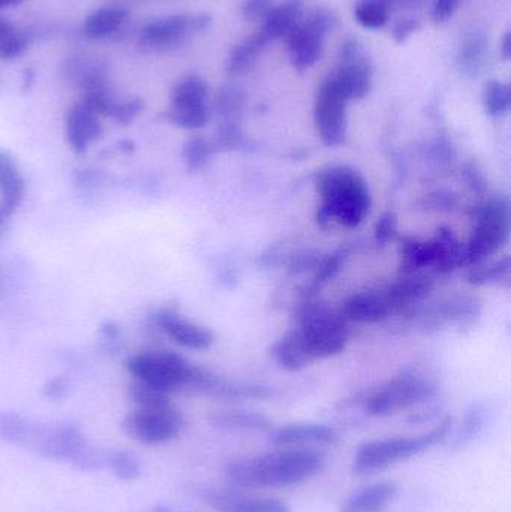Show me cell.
<instances>
[{
	"label": "cell",
	"mask_w": 511,
	"mask_h": 512,
	"mask_svg": "<svg viewBox=\"0 0 511 512\" xmlns=\"http://www.w3.org/2000/svg\"><path fill=\"white\" fill-rule=\"evenodd\" d=\"M327 457L317 448H288L225 466V480L237 489H284L299 486L326 469Z\"/></svg>",
	"instance_id": "1"
},
{
	"label": "cell",
	"mask_w": 511,
	"mask_h": 512,
	"mask_svg": "<svg viewBox=\"0 0 511 512\" xmlns=\"http://www.w3.org/2000/svg\"><path fill=\"white\" fill-rule=\"evenodd\" d=\"M317 189L323 200L318 219H335L342 227L356 228L371 209L368 185L357 171L332 167L317 174Z\"/></svg>",
	"instance_id": "2"
},
{
	"label": "cell",
	"mask_w": 511,
	"mask_h": 512,
	"mask_svg": "<svg viewBox=\"0 0 511 512\" xmlns=\"http://www.w3.org/2000/svg\"><path fill=\"white\" fill-rule=\"evenodd\" d=\"M452 418L441 421L431 432L413 438H389L366 442L356 451L353 472L357 475H371L384 471L396 463L413 459L435 445L443 442L452 430Z\"/></svg>",
	"instance_id": "3"
},
{
	"label": "cell",
	"mask_w": 511,
	"mask_h": 512,
	"mask_svg": "<svg viewBox=\"0 0 511 512\" xmlns=\"http://www.w3.org/2000/svg\"><path fill=\"white\" fill-rule=\"evenodd\" d=\"M132 378L152 385L168 394L191 388L194 367L171 351H146L129 358L126 363Z\"/></svg>",
	"instance_id": "4"
},
{
	"label": "cell",
	"mask_w": 511,
	"mask_h": 512,
	"mask_svg": "<svg viewBox=\"0 0 511 512\" xmlns=\"http://www.w3.org/2000/svg\"><path fill=\"white\" fill-rule=\"evenodd\" d=\"M510 209L506 200H492L477 212L476 228L464 246V267L482 264L497 254L509 239Z\"/></svg>",
	"instance_id": "5"
},
{
	"label": "cell",
	"mask_w": 511,
	"mask_h": 512,
	"mask_svg": "<svg viewBox=\"0 0 511 512\" xmlns=\"http://www.w3.org/2000/svg\"><path fill=\"white\" fill-rule=\"evenodd\" d=\"M183 427L185 418L171 402L135 408L122 421L123 433L144 445L168 444L179 438Z\"/></svg>",
	"instance_id": "6"
},
{
	"label": "cell",
	"mask_w": 511,
	"mask_h": 512,
	"mask_svg": "<svg viewBox=\"0 0 511 512\" xmlns=\"http://www.w3.org/2000/svg\"><path fill=\"white\" fill-rule=\"evenodd\" d=\"M297 331L312 361L333 357L347 345L348 328L344 316L335 315L324 307H309Z\"/></svg>",
	"instance_id": "7"
},
{
	"label": "cell",
	"mask_w": 511,
	"mask_h": 512,
	"mask_svg": "<svg viewBox=\"0 0 511 512\" xmlns=\"http://www.w3.org/2000/svg\"><path fill=\"white\" fill-rule=\"evenodd\" d=\"M336 24V17L326 9H315L303 15L293 32L287 36L291 65L297 71H306L320 60L324 39Z\"/></svg>",
	"instance_id": "8"
},
{
	"label": "cell",
	"mask_w": 511,
	"mask_h": 512,
	"mask_svg": "<svg viewBox=\"0 0 511 512\" xmlns=\"http://www.w3.org/2000/svg\"><path fill=\"white\" fill-rule=\"evenodd\" d=\"M210 24L212 18L207 14H176L158 18L141 30L138 45L150 53L174 50L206 30Z\"/></svg>",
	"instance_id": "9"
},
{
	"label": "cell",
	"mask_w": 511,
	"mask_h": 512,
	"mask_svg": "<svg viewBox=\"0 0 511 512\" xmlns=\"http://www.w3.org/2000/svg\"><path fill=\"white\" fill-rule=\"evenodd\" d=\"M209 87L197 74H188L177 81L171 92L170 108L165 111V119L183 129L204 128L210 119L207 104Z\"/></svg>",
	"instance_id": "10"
},
{
	"label": "cell",
	"mask_w": 511,
	"mask_h": 512,
	"mask_svg": "<svg viewBox=\"0 0 511 512\" xmlns=\"http://www.w3.org/2000/svg\"><path fill=\"white\" fill-rule=\"evenodd\" d=\"M434 393L429 382L413 373H404L375 390L366 399V411L375 417H387L426 402Z\"/></svg>",
	"instance_id": "11"
},
{
	"label": "cell",
	"mask_w": 511,
	"mask_h": 512,
	"mask_svg": "<svg viewBox=\"0 0 511 512\" xmlns=\"http://www.w3.org/2000/svg\"><path fill=\"white\" fill-rule=\"evenodd\" d=\"M0 439L42 459H56V424L38 423L18 412L0 411Z\"/></svg>",
	"instance_id": "12"
},
{
	"label": "cell",
	"mask_w": 511,
	"mask_h": 512,
	"mask_svg": "<svg viewBox=\"0 0 511 512\" xmlns=\"http://www.w3.org/2000/svg\"><path fill=\"white\" fill-rule=\"evenodd\" d=\"M338 59V66L329 80L347 101L365 98L371 92L372 65L362 44L353 38L342 42Z\"/></svg>",
	"instance_id": "13"
},
{
	"label": "cell",
	"mask_w": 511,
	"mask_h": 512,
	"mask_svg": "<svg viewBox=\"0 0 511 512\" xmlns=\"http://www.w3.org/2000/svg\"><path fill=\"white\" fill-rule=\"evenodd\" d=\"M347 102L329 78L318 87L314 122L318 135L326 146H341L347 138Z\"/></svg>",
	"instance_id": "14"
},
{
	"label": "cell",
	"mask_w": 511,
	"mask_h": 512,
	"mask_svg": "<svg viewBox=\"0 0 511 512\" xmlns=\"http://www.w3.org/2000/svg\"><path fill=\"white\" fill-rule=\"evenodd\" d=\"M203 499L216 512H291L282 499L258 498L236 489L210 487L204 490Z\"/></svg>",
	"instance_id": "15"
},
{
	"label": "cell",
	"mask_w": 511,
	"mask_h": 512,
	"mask_svg": "<svg viewBox=\"0 0 511 512\" xmlns=\"http://www.w3.org/2000/svg\"><path fill=\"white\" fill-rule=\"evenodd\" d=\"M153 324L161 328L173 342L192 351H204L213 343V334L207 328L180 318L173 309H161L152 316Z\"/></svg>",
	"instance_id": "16"
},
{
	"label": "cell",
	"mask_w": 511,
	"mask_h": 512,
	"mask_svg": "<svg viewBox=\"0 0 511 512\" xmlns=\"http://www.w3.org/2000/svg\"><path fill=\"white\" fill-rule=\"evenodd\" d=\"M338 441V432L320 423L287 424L273 433V444L284 448L327 447Z\"/></svg>",
	"instance_id": "17"
},
{
	"label": "cell",
	"mask_w": 511,
	"mask_h": 512,
	"mask_svg": "<svg viewBox=\"0 0 511 512\" xmlns=\"http://www.w3.org/2000/svg\"><path fill=\"white\" fill-rule=\"evenodd\" d=\"M81 104L96 116L111 117L117 101L111 92L107 71L102 66H93L84 72L80 81Z\"/></svg>",
	"instance_id": "18"
},
{
	"label": "cell",
	"mask_w": 511,
	"mask_h": 512,
	"mask_svg": "<svg viewBox=\"0 0 511 512\" xmlns=\"http://www.w3.org/2000/svg\"><path fill=\"white\" fill-rule=\"evenodd\" d=\"M102 137V125L96 116L81 102L75 104L66 114V140L72 152L84 153L93 141Z\"/></svg>",
	"instance_id": "19"
},
{
	"label": "cell",
	"mask_w": 511,
	"mask_h": 512,
	"mask_svg": "<svg viewBox=\"0 0 511 512\" xmlns=\"http://www.w3.org/2000/svg\"><path fill=\"white\" fill-rule=\"evenodd\" d=\"M399 487L393 481H378L348 496L341 512H383L398 498Z\"/></svg>",
	"instance_id": "20"
},
{
	"label": "cell",
	"mask_w": 511,
	"mask_h": 512,
	"mask_svg": "<svg viewBox=\"0 0 511 512\" xmlns=\"http://www.w3.org/2000/svg\"><path fill=\"white\" fill-rule=\"evenodd\" d=\"M26 191V182L21 176L17 162L11 153L0 149V209L6 216H11L20 207Z\"/></svg>",
	"instance_id": "21"
},
{
	"label": "cell",
	"mask_w": 511,
	"mask_h": 512,
	"mask_svg": "<svg viewBox=\"0 0 511 512\" xmlns=\"http://www.w3.org/2000/svg\"><path fill=\"white\" fill-rule=\"evenodd\" d=\"M392 312L383 292H362L348 298L342 307V316L356 322H380Z\"/></svg>",
	"instance_id": "22"
},
{
	"label": "cell",
	"mask_w": 511,
	"mask_h": 512,
	"mask_svg": "<svg viewBox=\"0 0 511 512\" xmlns=\"http://www.w3.org/2000/svg\"><path fill=\"white\" fill-rule=\"evenodd\" d=\"M303 15H305V0H284L279 5L273 6L272 11L264 18L261 32L269 41L287 38L302 20Z\"/></svg>",
	"instance_id": "23"
},
{
	"label": "cell",
	"mask_w": 511,
	"mask_h": 512,
	"mask_svg": "<svg viewBox=\"0 0 511 512\" xmlns=\"http://www.w3.org/2000/svg\"><path fill=\"white\" fill-rule=\"evenodd\" d=\"M432 288H434V283L429 277L408 273L407 277L393 283L383 294L393 310L396 307L413 306V304L425 300L431 294Z\"/></svg>",
	"instance_id": "24"
},
{
	"label": "cell",
	"mask_w": 511,
	"mask_h": 512,
	"mask_svg": "<svg viewBox=\"0 0 511 512\" xmlns=\"http://www.w3.org/2000/svg\"><path fill=\"white\" fill-rule=\"evenodd\" d=\"M272 357L282 369L290 370V372H296V370L303 369V367L312 363L297 328L285 334L278 343H275L272 349Z\"/></svg>",
	"instance_id": "25"
},
{
	"label": "cell",
	"mask_w": 511,
	"mask_h": 512,
	"mask_svg": "<svg viewBox=\"0 0 511 512\" xmlns=\"http://www.w3.org/2000/svg\"><path fill=\"white\" fill-rule=\"evenodd\" d=\"M269 42V39L261 30L249 36V38L243 39L231 50L227 62V71L231 75L245 74L254 66Z\"/></svg>",
	"instance_id": "26"
},
{
	"label": "cell",
	"mask_w": 511,
	"mask_h": 512,
	"mask_svg": "<svg viewBox=\"0 0 511 512\" xmlns=\"http://www.w3.org/2000/svg\"><path fill=\"white\" fill-rule=\"evenodd\" d=\"M126 18L128 11L119 6L98 9L84 20L83 33L90 39L107 38L125 24Z\"/></svg>",
	"instance_id": "27"
},
{
	"label": "cell",
	"mask_w": 511,
	"mask_h": 512,
	"mask_svg": "<svg viewBox=\"0 0 511 512\" xmlns=\"http://www.w3.org/2000/svg\"><path fill=\"white\" fill-rule=\"evenodd\" d=\"M213 426L234 432H270L272 421L257 412L225 411L210 417Z\"/></svg>",
	"instance_id": "28"
},
{
	"label": "cell",
	"mask_w": 511,
	"mask_h": 512,
	"mask_svg": "<svg viewBox=\"0 0 511 512\" xmlns=\"http://www.w3.org/2000/svg\"><path fill=\"white\" fill-rule=\"evenodd\" d=\"M486 47L488 41L483 33L474 32L462 42L459 50L458 63L462 72L468 75H477L485 65Z\"/></svg>",
	"instance_id": "29"
},
{
	"label": "cell",
	"mask_w": 511,
	"mask_h": 512,
	"mask_svg": "<svg viewBox=\"0 0 511 512\" xmlns=\"http://www.w3.org/2000/svg\"><path fill=\"white\" fill-rule=\"evenodd\" d=\"M30 42V35L0 17V59L5 62L17 60L29 50Z\"/></svg>",
	"instance_id": "30"
},
{
	"label": "cell",
	"mask_w": 511,
	"mask_h": 512,
	"mask_svg": "<svg viewBox=\"0 0 511 512\" xmlns=\"http://www.w3.org/2000/svg\"><path fill=\"white\" fill-rule=\"evenodd\" d=\"M105 466L120 481H134L140 478L141 463L131 451L110 450L105 457Z\"/></svg>",
	"instance_id": "31"
},
{
	"label": "cell",
	"mask_w": 511,
	"mask_h": 512,
	"mask_svg": "<svg viewBox=\"0 0 511 512\" xmlns=\"http://www.w3.org/2000/svg\"><path fill=\"white\" fill-rule=\"evenodd\" d=\"M243 101L245 96L239 87H221L215 99L216 113L221 116L224 123H237V119L242 114Z\"/></svg>",
	"instance_id": "32"
},
{
	"label": "cell",
	"mask_w": 511,
	"mask_h": 512,
	"mask_svg": "<svg viewBox=\"0 0 511 512\" xmlns=\"http://www.w3.org/2000/svg\"><path fill=\"white\" fill-rule=\"evenodd\" d=\"M511 104L510 89L507 84L498 80H491L483 89V105L486 113L492 117H501L509 113Z\"/></svg>",
	"instance_id": "33"
},
{
	"label": "cell",
	"mask_w": 511,
	"mask_h": 512,
	"mask_svg": "<svg viewBox=\"0 0 511 512\" xmlns=\"http://www.w3.org/2000/svg\"><path fill=\"white\" fill-rule=\"evenodd\" d=\"M354 18L366 29H380L389 21V8L384 0H362L354 8Z\"/></svg>",
	"instance_id": "34"
},
{
	"label": "cell",
	"mask_w": 511,
	"mask_h": 512,
	"mask_svg": "<svg viewBox=\"0 0 511 512\" xmlns=\"http://www.w3.org/2000/svg\"><path fill=\"white\" fill-rule=\"evenodd\" d=\"M468 282L473 285H485L491 282H509L510 279V258L501 259L491 265H473L468 273Z\"/></svg>",
	"instance_id": "35"
},
{
	"label": "cell",
	"mask_w": 511,
	"mask_h": 512,
	"mask_svg": "<svg viewBox=\"0 0 511 512\" xmlns=\"http://www.w3.org/2000/svg\"><path fill=\"white\" fill-rule=\"evenodd\" d=\"M405 262L411 268L434 267L435 245L431 242H416V240H404L401 248Z\"/></svg>",
	"instance_id": "36"
},
{
	"label": "cell",
	"mask_w": 511,
	"mask_h": 512,
	"mask_svg": "<svg viewBox=\"0 0 511 512\" xmlns=\"http://www.w3.org/2000/svg\"><path fill=\"white\" fill-rule=\"evenodd\" d=\"M213 147L206 138L192 137L183 146V161L191 173L206 167L212 156Z\"/></svg>",
	"instance_id": "37"
},
{
	"label": "cell",
	"mask_w": 511,
	"mask_h": 512,
	"mask_svg": "<svg viewBox=\"0 0 511 512\" xmlns=\"http://www.w3.org/2000/svg\"><path fill=\"white\" fill-rule=\"evenodd\" d=\"M128 393L129 399L132 400V403L137 408H147V406L162 405V403L170 402L168 394L162 393V391L153 388L152 385L138 381L135 378L129 384Z\"/></svg>",
	"instance_id": "38"
},
{
	"label": "cell",
	"mask_w": 511,
	"mask_h": 512,
	"mask_svg": "<svg viewBox=\"0 0 511 512\" xmlns=\"http://www.w3.org/2000/svg\"><path fill=\"white\" fill-rule=\"evenodd\" d=\"M483 427H485V414H483L482 409H471L462 421V426L459 427L456 442L459 445H464L474 441L482 433Z\"/></svg>",
	"instance_id": "39"
},
{
	"label": "cell",
	"mask_w": 511,
	"mask_h": 512,
	"mask_svg": "<svg viewBox=\"0 0 511 512\" xmlns=\"http://www.w3.org/2000/svg\"><path fill=\"white\" fill-rule=\"evenodd\" d=\"M144 104L141 99H129L126 102H117L111 117L120 125H129L132 120L137 119L143 111Z\"/></svg>",
	"instance_id": "40"
},
{
	"label": "cell",
	"mask_w": 511,
	"mask_h": 512,
	"mask_svg": "<svg viewBox=\"0 0 511 512\" xmlns=\"http://www.w3.org/2000/svg\"><path fill=\"white\" fill-rule=\"evenodd\" d=\"M273 6H275V0H243L242 15L246 20L264 21Z\"/></svg>",
	"instance_id": "41"
},
{
	"label": "cell",
	"mask_w": 511,
	"mask_h": 512,
	"mask_svg": "<svg viewBox=\"0 0 511 512\" xmlns=\"http://www.w3.org/2000/svg\"><path fill=\"white\" fill-rule=\"evenodd\" d=\"M396 233V218L393 213H386L381 216L378 221L377 228H375V239L378 243H387L393 239Z\"/></svg>",
	"instance_id": "42"
},
{
	"label": "cell",
	"mask_w": 511,
	"mask_h": 512,
	"mask_svg": "<svg viewBox=\"0 0 511 512\" xmlns=\"http://www.w3.org/2000/svg\"><path fill=\"white\" fill-rule=\"evenodd\" d=\"M461 0H435L434 8H432V18L435 23H444L455 14Z\"/></svg>",
	"instance_id": "43"
},
{
	"label": "cell",
	"mask_w": 511,
	"mask_h": 512,
	"mask_svg": "<svg viewBox=\"0 0 511 512\" xmlns=\"http://www.w3.org/2000/svg\"><path fill=\"white\" fill-rule=\"evenodd\" d=\"M69 393V382L68 379L63 376H57V378L51 379L45 384L44 396L51 400H60L63 397L68 396Z\"/></svg>",
	"instance_id": "44"
},
{
	"label": "cell",
	"mask_w": 511,
	"mask_h": 512,
	"mask_svg": "<svg viewBox=\"0 0 511 512\" xmlns=\"http://www.w3.org/2000/svg\"><path fill=\"white\" fill-rule=\"evenodd\" d=\"M419 29V23L413 18H404V20L398 21L393 27V38L398 44H404L408 38L413 36V33Z\"/></svg>",
	"instance_id": "45"
},
{
	"label": "cell",
	"mask_w": 511,
	"mask_h": 512,
	"mask_svg": "<svg viewBox=\"0 0 511 512\" xmlns=\"http://www.w3.org/2000/svg\"><path fill=\"white\" fill-rule=\"evenodd\" d=\"M102 340H104L105 349L113 351L119 346L120 328L116 322L107 321L101 327Z\"/></svg>",
	"instance_id": "46"
},
{
	"label": "cell",
	"mask_w": 511,
	"mask_h": 512,
	"mask_svg": "<svg viewBox=\"0 0 511 512\" xmlns=\"http://www.w3.org/2000/svg\"><path fill=\"white\" fill-rule=\"evenodd\" d=\"M339 265H341V258H338L336 255L324 259L321 264L317 265V280L326 282L330 277L335 276L338 273Z\"/></svg>",
	"instance_id": "47"
},
{
	"label": "cell",
	"mask_w": 511,
	"mask_h": 512,
	"mask_svg": "<svg viewBox=\"0 0 511 512\" xmlns=\"http://www.w3.org/2000/svg\"><path fill=\"white\" fill-rule=\"evenodd\" d=\"M501 54H503L504 60H509L511 57V33H506L504 36Z\"/></svg>",
	"instance_id": "48"
},
{
	"label": "cell",
	"mask_w": 511,
	"mask_h": 512,
	"mask_svg": "<svg viewBox=\"0 0 511 512\" xmlns=\"http://www.w3.org/2000/svg\"><path fill=\"white\" fill-rule=\"evenodd\" d=\"M23 77V92H27L33 84V72L27 69V71H24Z\"/></svg>",
	"instance_id": "49"
},
{
	"label": "cell",
	"mask_w": 511,
	"mask_h": 512,
	"mask_svg": "<svg viewBox=\"0 0 511 512\" xmlns=\"http://www.w3.org/2000/svg\"><path fill=\"white\" fill-rule=\"evenodd\" d=\"M24 0H0V9L9 8V6L20 5Z\"/></svg>",
	"instance_id": "50"
},
{
	"label": "cell",
	"mask_w": 511,
	"mask_h": 512,
	"mask_svg": "<svg viewBox=\"0 0 511 512\" xmlns=\"http://www.w3.org/2000/svg\"><path fill=\"white\" fill-rule=\"evenodd\" d=\"M152 512H173L170 510V508L165 507V505H156L155 508H153Z\"/></svg>",
	"instance_id": "51"
},
{
	"label": "cell",
	"mask_w": 511,
	"mask_h": 512,
	"mask_svg": "<svg viewBox=\"0 0 511 512\" xmlns=\"http://www.w3.org/2000/svg\"><path fill=\"white\" fill-rule=\"evenodd\" d=\"M6 218H8V216H6L5 213L2 212V209H0V231H2L3 224H5Z\"/></svg>",
	"instance_id": "52"
}]
</instances>
